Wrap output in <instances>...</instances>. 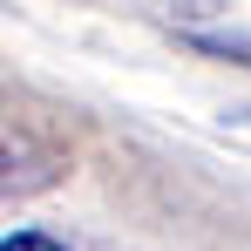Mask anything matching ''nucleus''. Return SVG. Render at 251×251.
<instances>
[{"mask_svg": "<svg viewBox=\"0 0 251 251\" xmlns=\"http://www.w3.org/2000/svg\"><path fill=\"white\" fill-rule=\"evenodd\" d=\"M14 170H21V156H14V150H7V143H0V197H7V190H14Z\"/></svg>", "mask_w": 251, "mask_h": 251, "instance_id": "2", "label": "nucleus"}, {"mask_svg": "<svg viewBox=\"0 0 251 251\" xmlns=\"http://www.w3.org/2000/svg\"><path fill=\"white\" fill-rule=\"evenodd\" d=\"M0 251H68V245H61L54 231H7V238H0Z\"/></svg>", "mask_w": 251, "mask_h": 251, "instance_id": "1", "label": "nucleus"}]
</instances>
